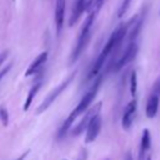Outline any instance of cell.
I'll return each mask as SVG.
<instances>
[{
	"instance_id": "cell-1",
	"label": "cell",
	"mask_w": 160,
	"mask_h": 160,
	"mask_svg": "<svg viewBox=\"0 0 160 160\" xmlns=\"http://www.w3.org/2000/svg\"><path fill=\"white\" fill-rule=\"evenodd\" d=\"M101 81H102V75H100V76H98V78L95 79V81H94V84L91 85V88L85 92V95L81 98V100L79 101V104L76 105V108H75V109L70 112V115L65 119L62 126H61L60 130H59V138H62V136L69 131V129L71 128V125L74 124V121H75L81 114H84V112L90 108L92 100L95 99V96H96V94H98V91H99V88H100V85H101Z\"/></svg>"
},
{
	"instance_id": "cell-2",
	"label": "cell",
	"mask_w": 160,
	"mask_h": 160,
	"mask_svg": "<svg viewBox=\"0 0 160 160\" xmlns=\"http://www.w3.org/2000/svg\"><path fill=\"white\" fill-rule=\"evenodd\" d=\"M129 25H130V22L126 24V25H121V26H119V28L111 34V36L109 38L108 42H106L105 46L102 48L100 55L98 56V59H96L95 62L92 64V68H91V70H90V72H89V75H88V79H92V78H95V76L100 72V70L102 69V66H104V64H105L108 56H109V55L112 52V50H115V49L121 44V41L124 40V38H125V35H126V32H128Z\"/></svg>"
},
{
	"instance_id": "cell-3",
	"label": "cell",
	"mask_w": 160,
	"mask_h": 160,
	"mask_svg": "<svg viewBox=\"0 0 160 160\" xmlns=\"http://www.w3.org/2000/svg\"><path fill=\"white\" fill-rule=\"evenodd\" d=\"M94 19H95V15L94 14H89L81 30H80V34H79V38H78V42L75 45V49L74 51L71 52V56H70V62H74L79 59V56L81 55L82 50L85 49L86 44L89 42V39H90V30H91V26H92V22H94Z\"/></svg>"
},
{
	"instance_id": "cell-4",
	"label": "cell",
	"mask_w": 160,
	"mask_h": 160,
	"mask_svg": "<svg viewBox=\"0 0 160 160\" xmlns=\"http://www.w3.org/2000/svg\"><path fill=\"white\" fill-rule=\"evenodd\" d=\"M75 76H76V71H74V72H71L70 75H69V78H66L60 85H58L55 89H52L51 90V92L46 96V99L39 105V108H38V110H36V114L39 115V114H42L44 111H46L50 106H51V104L59 98V95L60 94H62V91L64 90H66V88L71 84V81L75 79Z\"/></svg>"
},
{
	"instance_id": "cell-5",
	"label": "cell",
	"mask_w": 160,
	"mask_h": 160,
	"mask_svg": "<svg viewBox=\"0 0 160 160\" xmlns=\"http://www.w3.org/2000/svg\"><path fill=\"white\" fill-rule=\"evenodd\" d=\"M86 132H85V142L90 144L96 140L99 136V132L101 130V118L99 114H95L90 118L88 125H86Z\"/></svg>"
},
{
	"instance_id": "cell-6",
	"label": "cell",
	"mask_w": 160,
	"mask_h": 160,
	"mask_svg": "<svg viewBox=\"0 0 160 160\" xmlns=\"http://www.w3.org/2000/svg\"><path fill=\"white\" fill-rule=\"evenodd\" d=\"M136 54H138V45H136L134 41H131V42L128 45V48L125 49V51L122 52V55L116 60V62H115V65H114V70H115V71L121 70L124 66H126L130 61L134 60V58L136 56Z\"/></svg>"
},
{
	"instance_id": "cell-7",
	"label": "cell",
	"mask_w": 160,
	"mask_h": 160,
	"mask_svg": "<svg viewBox=\"0 0 160 160\" xmlns=\"http://www.w3.org/2000/svg\"><path fill=\"white\" fill-rule=\"evenodd\" d=\"M101 102H98V104H95L92 108H89L84 114V118L80 120V122L75 126V129H74V131H72V135H75V136H78V135H80L81 132H84L85 131V129H86V125H88V122H89V120H90V118L92 116V115H95V114H99L100 112V109H101Z\"/></svg>"
},
{
	"instance_id": "cell-8",
	"label": "cell",
	"mask_w": 160,
	"mask_h": 160,
	"mask_svg": "<svg viewBox=\"0 0 160 160\" xmlns=\"http://www.w3.org/2000/svg\"><path fill=\"white\" fill-rule=\"evenodd\" d=\"M136 109H138L136 99L130 100L128 102V105L125 106L124 114H122V118H121V126H122V129H125V130L130 129V126L132 124V120H134V116L136 114Z\"/></svg>"
},
{
	"instance_id": "cell-9",
	"label": "cell",
	"mask_w": 160,
	"mask_h": 160,
	"mask_svg": "<svg viewBox=\"0 0 160 160\" xmlns=\"http://www.w3.org/2000/svg\"><path fill=\"white\" fill-rule=\"evenodd\" d=\"M46 60H48V51L40 52V54L35 58V60L29 65L28 70L25 71V76H31V75L36 74V72L39 71V69L46 62Z\"/></svg>"
},
{
	"instance_id": "cell-10",
	"label": "cell",
	"mask_w": 160,
	"mask_h": 160,
	"mask_svg": "<svg viewBox=\"0 0 160 160\" xmlns=\"http://www.w3.org/2000/svg\"><path fill=\"white\" fill-rule=\"evenodd\" d=\"M65 2H66V0H56V2H55V24H56L58 34L61 31V28L64 24Z\"/></svg>"
},
{
	"instance_id": "cell-11",
	"label": "cell",
	"mask_w": 160,
	"mask_h": 160,
	"mask_svg": "<svg viewBox=\"0 0 160 160\" xmlns=\"http://www.w3.org/2000/svg\"><path fill=\"white\" fill-rule=\"evenodd\" d=\"M159 98L155 94H151L146 101V108H145V115L149 119L155 118V115L158 114V109H159Z\"/></svg>"
},
{
	"instance_id": "cell-12",
	"label": "cell",
	"mask_w": 160,
	"mask_h": 160,
	"mask_svg": "<svg viewBox=\"0 0 160 160\" xmlns=\"http://www.w3.org/2000/svg\"><path fill=\"white\" fill-rule=\"evenodd\" d=\"M150 144H151V139H150V132L148 129L142 130L141 134V141H140V150H139V156L138 160H145V155L148 152V150L150 149Z\"/></svg>"
},
{
	"instance_id": "cell-13",
	"label": "cell",
	"mask_w": 160,
	"mask_h": 160,
	"mask_svg": "<svg viewBox=\"0 0 160 160\" xmlns=\"http://www.w3.org/2000/svg\"><path fill=\"white\" fill-rule=\"evenodd\" d=\"M86 5H88V1L86 0H76L75 1L74 9H72V14H71L70 21H69V25L70 26H72L79 20V18L81 16V14L86 10Z\"/></svg>"
},
{
	"instance_id": "cell-14",
	"label": "cell",
	"mask_w": 160,
	"mask_h": 160,
	"mask_svg": "<svg viewBox=\"0 0 160 160\" xmlns=\"http://www.w3.org/2000/svg\"><path fill=\"white\" fill-rule=\"evenodd\" d=\"M41 85H42V82H41V81H39V82H36V84H34V85L31 86V89L29 90V94H28V98H26V100H25V104H24V106H22V109H24V111H26V110H29V108L31 106V104H32V100H34V98H35V95L38 94V91L40 90V88H41Z\"/></svg>"
},
{
	"instance_id": "cell-15",
	"label": "cell",
	"mask_w": 160,
	"mask_h": 160,
	"mask_svg": "<svg viewBox=\"0 0 160 160\" xmlns=\"http://www.w3.org/2000/svg\"><path fill=\"white\" fill-rule=\"evenodd\" d=\"M102 2H104V0H89V1H88V5H86V11H88L89 14L96 15L98 11L100 10Z\"/></svg>"
},
{
	"instance_id": "cell-16",
	"label": "cell",
	"mask_w": 160,
	"mask_h": 160,
	"mask_svg": "<svg viewBox=\"0 0 160 160\" xmlns=\"http://www.w3.org/2000/svg\"><path fill=\"white\" fill-rule=\"evenodd\" d=\"M138 89V74L136 71H132L130 75V94L131 96H135Z\"/></svg>"
},
{
	"instance_id": "cell-17",
	"label": "cell",
	"mask_w": 160,
	"mask_h": 160,
	"mask_svg": "<svg viewBox=\"0 0 160 160\" xmlns=\"http://www.w3.org/2000/svg\"><path fill=\"white\" fill-rule=\"evenodd\" d=\"M0 120H1V124L4 126H8L9 124V112L6 110V108H0Z\"/></svg>"
},
{
	"instance_id": "cell-18",
	"label": "cell",
	"mask_w": 160,
	"mask_h": 160,
	"mask_svg": "<svg viewBox=\"0 0 160 160\" xmlns=\"http://www.w3.org/2000/svg\"><path fill=\"white\" fill-rule=\"evenodd\" d=\"M130 4H131V0H124V1H122L121 6H120V9H119V11H118V16H119V18L124 16V14L128 11Z\"/></svg>"
},
{
	"instance_id": "cell-19",
	"label": "cell",
	"mask_w": 160,
	"mask_h": 160,
	"mask_svg": "<svg viewBox=\"0 0 160 160\" xmlns=\"http://www.w3.org/2000/svg\"><path fill=\"white\" fill-rule=\"evenodd\" d=\"M152 94L160 96V76L155 80V82H154V85H152Z\"/></svg>"
},
{
	"instance_id": "cell-20",
	"label": "cell",
	"mask_w": 160,
	"mask_h": 160,
	"mask_svg": "<svg viewBox=\"0 0 160 160\" xmlns=\"http://www.w3.org/2000/svg\"><path fill=\"white\" fill-rule=\"evenodd\" d=\"M11 66H12V65H11V64H9V65H8L5 69H2V70L0 71V80H1V79H2V78H4V76L8 74V72H9V70L11 69Z\"/></svg>"
},
{
	"instance_id": "cell-21",
	"label": "cell",
	"mask_w": 160,
	"mask_h": 160,
	"mask_svg": "<svg viewBox=\"0 0 160 160\" xmlns=\"http://www.w3.org/2000/svg\"><path fill=\"white\" fill-rule=\"evenodd\" d=\"M8 55H9V51H8V50H5V51L0 52V66H1V65H2V62L6 60Z\"/></svg>"
},
{
	"instance_id": "cell-22",
	"label": "cell",
	"mask_w": 160,
	"mask_h": 160,
	"mask_svg": "<svg viewBox=\"0 0 160 160\" xmlns=\"http://www.w3.org/2000/svg\"><path fill=\"white\" fill-rule=\"evenodd\" d=\"M86 156H88V152H86V150H81V152H80V156H79V159L78 160H86Z\"/></svg>"
},
{
	"instance_id": "cell-23",
	"label": "cell",
	"mask_w": 160,
	"mask_h": 160,
	"mask_svg": "<svg viewBox=\"0 0 160 160\" xmlns=\"http://www.w3.org/2000/svg\"><path fill=\"white\" fill-rule=\"evenodd\" d=\"M29 152H30V150H26V151H25V152H22V154H21L16 160H24V159L28 156V154H29Z\"/></svg>"
},
{
	"instance_id": "cell-24",
	"label": "cell",
	"mask_w": 160,
	"mask_h": 160,
	"mask_svg": "<svg viewBox=\"0 0 160 160\" xmlns=\"http://www.w3.org/2000/svg\"><path fill=\"white\" fill-rule=\"evenodd\" d=\"M125 160H132V156H131V154H130V152H128V154H126Z\"/></svg>"
},
{
	"instance_id": "cell-25",
	"label": "cell",
	"mask_w": 160,
	"mask_h": 160,
	"mask_svg": "<svg viewBox=\"0 0 160 160\" xmlns=\"http://www.w3.org/2000/svg\"><path fill=\"white\" fill-rule=\"evenodd\" d=\"M145 160H151V156H150V155H148V156H146V159H145Z\"/></svg>"
},
{
	"instance_id": "cell-26",
	"label": "cell",
	"mask_w": 160,
	"mask_h": 160,
	"mask_svg": "<svg viewBox=\"0 0 160 160\" xmlns=\"http://www.w3.org/2000/svg\"><path fill=\"white\" fill-rule=\"evenodd\" d=\"M64 160H68V159H64Z\"/></svg>"
},
{
	"instance_id": "cell-27",
	"label": "cell",
	"mask_w": 160,
	"mask_h": 160,
	"mask_svg": "<svg viewBox=\"0 0 160 160\" xmlns=\"http://www.w3.org/2000/svg\"><path fill=\"white\" fill-rule=\"evenodd\" d=\"M106 160H109V159H106Z\"/></svg>"
}]
</instances>
